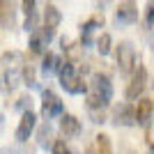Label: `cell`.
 I'll use <instances>...</instances> for the list:
<instances>
[{
    "label": "cell",
    "mask_w": 154,
    "mask_h": 154,
    "mask_svg": "<svg viewBox=\"0 0 154 154\" xmlns=\"http://www.w3.org/2000/svg\"><path fill=\"white\" fill-rule=\"evenodd\" d=\"M113 99V83H110V78L106 74H99L97 71L94 76H92L90 85H88V97H85V103H88V108H103V106H108V101Z\"/></svg>",
    "instance_id": "obj_1"
},
{
    "label": "cell",
    "mask_w": 154,
    "mask_h": 154,
    "mask_svg": "<svg viewBox=\"0 0 154 154\" xmlns=\"http://www.w3.org/2000/svg\"><path fill=\"white\" fill-rule=\"evenodd\" d=\"M58 74H60V85H62L67 92H71V94L88 92V83L81 78V74L76 71V64H74V62H69V60L60 62Z\"/></svg>",
    "instance_id": "obj_2"
},
{
    "label": "cell",
    "mask_w": 154,
    "mask_h": 154,
    "mask_svg": "<svg viewBox=\"0 0 154 154\" xmlns=\"http://www.w3.org/2000/svg\"><path fill=\"white\" fill-rule=\"evenodd\" d=\"M115 58H117V67H120V71L122 74H127V76H131L136 71V67H138V60H136V48L131 42H120L115 48Z\"/></svg>",
    "instance_id": "obj_3"
},
{
    "label": "cell",
    "mask_w": 154,
    "mask_h": 154,
    "mask_svg": "<svg viewBox=\"0 0 154 154\" xmlns=\"http://www.w3.org/2000/svg\"><path fill=\"white\" fill-rule=\"evenodd\" d=\"M145 85H147V71H145V67H136V71L131 74V81L127 85V90H124V97H127L129 101L140 99Z\"/></svg>",
    "instance_id": "obj_4"
},
{
    "label": "cell",
    "mask_w": 154,
    "mask_h": 154,
    "mask_svg": "<svg viewBox=\"0 0 154 154\" xmlns=\"http://www.w3.org/2000/svg\"><path fill=\"white\" fill-rule=\"evenodd\" d=\"M62 108H64L62 99H60L53 90H44L42 92V115H44L46 120L62 115Z\"/></svg>",
    "instance_id": "obj_5"
},
{
    "label": "cell",
    "mask_w": 154,
    "mask_h": 154,
    "mask_svg": "<svg viewBox=\"0 0 154 154\" xmlns=\"http://www.w3.org/2000/svg\"><path fill=\"white\" fill-rule=\"evenodd\" d=\"M138 21V5L136 0H122L115 9V23L117 26H131Z\"/></svg>",
    "instance_id": "obj_6"
},
{
    "label": "cell",
    "mask_w": 154,
    "mask_h": 154,
    "mask_svg": "<svg viewBox=\"0 0 154 154\" xmlns=\"http://www.w3.org/2000/svg\"><path fill=\"white\" fill-rule=\"evenodd\" d=\"M35 124H37V115L32 113V110H26L23 115H21V122L19 127H16V140L19 143H26L28 138H30V134L35 131Z\"/></svg>",
    "instance_id": "obj_7"
},
{
    "label": "cell",
    "mask_w": 154,
    "mask_h": 154,
    "mask_svg": "<svg viewBox=\"0 0 154 154\" xmlns=\"http://www.w3.org/2000/svg\"><path fill=\"white\" fill-rule=\"evenodd\" d=\"M81 131H83V127L76 115H69V113L60 115V134L64 138H76V136H81Z\"/></svg>",
    "instance_id": "obj_8"
},
{
    "label": "cell",
    "mask_w": 154,
    "mask_h": 154,
    "mask_svg": "<svg viewBox=\"0 0 154 154\" xmlns=\"http://www.w3.org/2000/svg\"><path fill=\"white\" fill-rule=\"evenodd\" d=\"M0 26L5 30H12L16 26V7L12 0H0Z\"/></svg>",
    "instance_id": "obj_9"
},
{
    "label": "cell",
    "mask_w": 154,
    "mask_h": 154,
    "mask_svg": "<svg viewBox=\"0 0 154 154\" xmlns=\"http://www.w3.org/2000/svg\"><path fill=\"white\" fill-rule=\"evenodd\" d=\"M152 99L147 97H140L138 99V106L134 108V117H136V124H149L152 120Z\"/></svg>",
    "instance_id": "obj_10"
},
{
    "label": "cell",
    "mask_w": 154,
    "mask_h": 154,
    "mask_svg": "<svg viewBox=\"0 0 154 154\" xmlns=\"http://www.w3.org/2000/svg\"><path fill=\"white\" fill-rule=\"evenodd\" d=\"M113 122L120 127V124H124V127H131V124H136V117H134V108L129 106V103H122V106H117L115 113H113Z\"/></svg>",
    "instance_id": "obj_11"
},
{
    "label": "cell",
    "mask_w": 154,
    "mask_h": 154,
    "mask_svg": "<svg viewBox=\"0 0 154 154\" xmlns=\"http://www.w3.org/2000/svg\"><path fill=\"white\" fill-rule=\"evenodd\" d=\"M60 21H62V14H60V9L55 5H48L44 7V28H51V30H55V28L60 26Z\"/></svg>",
    "instance_id": "obj_12"
},
{
    "label": "cell",
    "mask_w": 154,
    "mask_h": 154,
    "mask_svg": "<svg viewBox=\"0 0 154 154\" xmlns=\"http://www.w3.org/2000/svg\"><path fill=\"white\" fill-rule=\"evenodd\" d=\"M58 67H60V58L55 55V53L46 51L44 53V60H42V74H44V76H51V74L58 71Z\"/></svg>",
    "instance_id": "obj_13"
},
{
    "label": "cell",
    "mask_w": 154,
    "mask_h": 154,
    "mask_svg": "<svg viewBox=\"0 0 154 154\" xmlns=\"http://www.w3.org/2000/svg\"><path fill=\"white\" fill-rule=\"evenodd\" d=\"M2 64L7 69H21L23 67V55L19 51H9V53H2Z\"/></svg>",
    "instance_id": "obj_14"
},
{
    "label": "cell",
    "mask_w": 154,
    "mask_h": 154,
    "mask_svg": "<svg viewBox=\"0 0 154 154\" xmlns=\"http://www.w3.org/2000/svg\"><path fill=\"white\" fill-rule=\"evenodd\" d=\"M97 51L101 53V55H108L110 51H113V37H110L108 32H101L99 37H97Z\"/></svg>",
    "instance_id": "obj_15"
},
{
    "label": "cell",
    "mask_w": 154,
    "mask_h": 154,
    "mask_svg": "<svg viewBox=\"0 0 154 154\" xmlns=\"http://www.w3.org/2000/svg\"><path fill=\"white\" fill-rule=\"evenodd\" d=\"M97 154H113V143L108 134H97Z\"/></svg>",
    "instance_id": "obj_16"
},
{
    "label": "cell",
    "mask_w": 154,
    "mask_h": 154,
    "mask_svg": "<svg viewBox=\"0 0 154 154\" xmlns=\"http://www.w3.org/2000/svg\"><path fill=\"white\" fill-rule=\"evenodd\" d=\"M37 136H39V145L42 147H46V145H53L51 143V136H53V129L48 127V122L46 124H42L39 127V131H37Z\"/></svg>",
    "instance_id": "obj_17"
},
{
    "label": "cell",
    "mask_w": 154,
    "mask_h": 154,
    "mask_svg": "<svg viewBox=\"0 0 154 154\" xmlns=\"http://www.w3.org/2000/svg\"><path fill=\"white\" fill-rule=\"evenodd\" d=\"M21 76H23V81H26L28 85H37V76H35V67L32 64H23L21 67Z\"/></svg>",
    "instance_id": "obj_18"
},
{
    "label": "cell",
    "mask_w": 154,
    "mask_h": 154,
    "mask_svg": "<svg viewBox=\"0 0 154 154\" xmlns=\"http://www.w3.org/2000/svg\"><path fill=\"white\" fill-rule=\"evenodd\" d=\"M145 26H154V0H147L145 5Z\"/></svg>",
    "instance_id": "obj_19"
},
{
    "label": "cell",
    "mask_w": 154,
    "mask_h": 154,
    "mask_svg": "<svg viewBox=\"0 0 154 154\" xmlns=\"http://www.w3.org/2000/svg\"><path fill=\"white\" fill-rule=\"evenodd\" d=\"M51 147H53V154H71L64 140H55V143L51 145Z\"/></svg>",
    "instance_id": "obj_20"
},
{
    "label": "cell",
    "mask_w": 154,
    "mask_h": 154,
    "mask_svg": "<svg viewBox=\"0 0 154 154\" xmlns=\"http://www.w3.org/2000/svg\"><path fill=\"white\" fill-rule=\"evenodd\" d=\"M23 12H26V16L37 14V0H23Z\"/></svg>",
    "instance_id": "obj_21"
},
{
    "label": "cell",
    "mask_w": 154,
    "mask_h": 154,
    "mask_svg": "<svg viewBox=\"0 0 154 154\" xmlns=\"http://www.w3.org/2000/svg\"><path fill=\"white\" fill-rule=\"evenodd\" d=\"M30 103H32V97L30 94H23L19 99V108H23V113H26V110H30Z\"/></svg>",
    "instance_id": "obj_22"
},
{
    "label": "cell",
    "mask_w": 154,
    "mask_h": 154,
    "mask_svg": "<svg viewBox=\"0 0 154 154\" xmlns=\"http://www.w3.org/2000/svg\"><path fill=\"white\" fill-rule=\"evenodd\" d=\"M145 143H147L149 149H154V127H147V131H145Z\"/></svg>",
    "instance_id": "obj_23"
},
{
    "label": "cell",
    "mask_w": 154,
    "mask_h": 154,
    "mask_svg": "<svg viewBox=\"0 0 154 154\" xmlns=\"http://www.w3.org/2000/svg\"><path fill=\"white\" fill-rule=\"evenodd\" d=\"M92 21L97 23V28H99V26H103V21H106V19H103V12H97V14H92Z\"/></svg>",
    "instance_id": "obj_24"
},
{
    "label": "cell",
    "mask_w": 154,
    "mask_h": 154,
    "mask_svg": "<svg viewBox=\"0 0 154 154\" xmlns=\"http://www.w3.org/2000/svg\"><path fill=\"white\" fill-rule=\"evenodd\" d=\"M110 0H97V5H108Z\"/></svg>",
    "instance_id": "obj_25"
},
{
    "label": "cell",
    "mask_w": 154,
    "mask_h": 154,
    "mask_svg": "<svg viewBox=\"0 0 154 154\" xmlns=\"http://www.w3.org/2000/svg\"><path fill=\"white\" fill-rule=\"evenodd\" d=\"M152 113H154V101H152Z\"/></svg>",
    "instance_id": "obj_26"
},
{
    "label": "cell",
    "mask_w": 154,
    "mask_h": 154,
    "mask_svg": "<svg viewBox=\"0 0 154 154\" xmlns=\"http://www.w3.org/2000/svg\"><path fill=\"white\" fill-rule=\"evenodd\" d=\"M0 83H2V78H0Z\"/></svg>",
    "instance_id": "obj_27"
}]
</instances>
